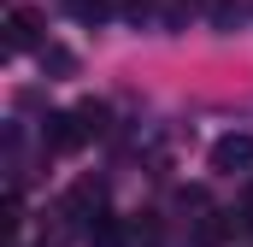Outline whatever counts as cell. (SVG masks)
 Masks as SVG:
<instances>
[{"label":"cell","mask_w":253,"mask_h":247,"mask_svg":"<svg viewBox=\"0 0 253 247\" xmlns=\"http://www.w3.org/2000/svg\"><path fill=\"white\" fill-rule=\"evenodd\" d=\"M212 171L218 177H248L253 171V135L248 129H230V135L212 141Z\"/></svg>","instance_id":"obj_1"},{"label":"cell","mask_w":253,"mask_h":247,"mask_svg":"<svg viewBox=\"0 0 253 247\" xmlns=\"http://www.w3.org/2000/svg\"><path fill=\"white\" fill-rule=\"evenodd\" d=\"M59 212L71 218V224H83V230H88V224L106 212V183H100V177H83V183H71V194H65V206H59Z\"/></svg>","instance_id":"obj_2"},{"label":"cell","mask_w":253,"mask_h":247,"mask_svg":"<svg viewBox=\"0 0 253 247\" xmlns=\"http://www.w3.org/2000/svg\"><path fill=\"white\" fill-rule=\"evenodd\" d=\"M83 141H88V129H83L77 112H47V118H42V147H47V153H77Z\"/></svg>","instance_id":"obj_3"},{"label":"cell","mask_w":253,"mask_h":247,"mask_svg":"<svg viewBox=\"0 0 253 247\" xmlns=\"http://www.w3.org/2000/svg\"><path fill=\"white\" fill-rule=\"evenodd\" d=\"M6 47H12V53L42 47V18H36L30 6H12V18H6Z\"/></svg>","instance_id":"obj_4"},{"label":"cell","mask_w":253,"mask_h":247,"mask_svg":"<svg viewBox=\"0 0 253 247\" xmlns=\"http://www.w3.org/2000/svg\"><path fill=\"white\" fill-rule=\"evenodd\" d=\"M88 242L94 247H118V242H129V224H118L112 212H100V218L88 224Z\"/></svg>","instance_id":"obj_5"},{"label":"cell","mask_w":253,"mask_h":247,"mask_svg":"<svg viewBox=\"0 0 253 247\" xmlns=\"http://www.w3.org/2000/svg\"><path fill=\"white\" fill-rule=\"evenodd\" d=\"M36 53H42V71H53V77H71V71H77V53L59 47V41H42Z\"/></svg>","instance_id":"obj_6"},{"label":"cell","mask_w":253,"mask_h":247,"mask_svg":"<svg viewBox=\"0 0 253 247\" xmlns=\"http://www.w3.org/2000/svg\"><path fill=\"white\" fill-rule=\"evenodd\" d=\"M165 242V224L153 218V212H141L135 224H129V247H159Z\"/></svg>","instance_id":"obj_7"},{"label":"cell","mask_w":253,"mask_h":247,"mask_svg":"<svg viewBox=\"0 0 253 247\" xmlns=\"http://www.w3.org/2000/svg\"><path fill=\"white\" fill-rule=\"evenodd\" d=\"M77 118H83V129H88V135H106V129H112V106L83 100V106H77Z\"/></svg>","instance_id":"obj_8"},{"label":"cell","mask_w":253,"mask_h":247,"mask_svg":"<svg viewBox=\"0 0 253 247\" xmlns=\"http://www.w3.org/2000/svg\"><path fill=\"white\" fill-rule=\"evenodd\" d=\"M71 6V18H83V24H100L106 12H112V0H65Z\"/></svg>","instance_id":"obj_9"},{"label":"cell","mask_w":253,"mask_h":247,"mask_svg":"<svg viewBox=\"0 0 253 247\" xmlns=\"http://www.w3.org/2000/svg\"><path fill=\"white\" fill-rule=\"evenodd\" d=\"M189 12H194V0H165V24H183Z\"/></svg>","instance_id":"obj_10"},{"label":"cell","mask_w":253,"mask_h":247,"mask_svg":"<svg viewBox=\"0 0 253 247\" xmlns=\"http://www.w3.org/2000/svg\"><path fill=\"white\" fill-rule=\"evenodd\" d=\"M112 6H118V12H147L153 0H112Z\"/></svg>","instance_id":"obj_11"},{"label":"cell","mask_w":253,"mask_h":247,"mask_svg":"<svg viewBox=\"0 0 253 247\" xmlns=\"http://www.w3.org/2000/svg\"><path fill=\"white\" fill-rule=\"evenodd\" d=\"M248 212H253V183H248Z\"/></svg>","instance_id":"obj_12"}]
</instances>
